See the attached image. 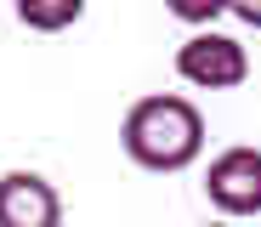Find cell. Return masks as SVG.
Wrapping results in <instances>:
<instances>
[{"label": "cell", "instance_id": "6da1fadb", "mask_svg": "<svg viewBox=\"0 0 261 227\" xmlns=\"http://www.w3.org/2000/svg\"><path fill=\"white\" fill-rule=\"evenodd\" d=\"M119 148L130 165H142L153 176H176V170L199 165V154H204V114L182 91H148L125 108Z\"/></svg>", "mask_w": 261, "mask_h": 227}, {"label": "cell", "instance_id": "7a4b0ae2", "mask_svg": "<svg viewBox=\"0 0 261 227\" xmlns=\"http://www.w3.org/2000/svg\"><path fill=\"white\" fill-rule=\"evenodd\" d=\"M176 74L193 91H239L250 80V45L227 29H193L176 45Z\"/></svg>", "mask_w": 261, "mask_h": 227}, {"label": "cell", "instance_id": "3957f363", "mask_svg": "<svg viewBox=\"0 0 261 227\" xmlns=\"http://www.w3.org/2000/svg\"><path fill=\"white\" fill-rule=\"evenodd\" d=\"M204 199L222 221H250L261 216V148L233 142L204 165Z\"/></svg>", "mask_w": 261, "mask_h": 227}, {"label": "cell", "instance_id": "277c9868", "mask_svg": "<svg viewBox=\"0 0 261 227\" xmlns=\"http://www.w3.org/2000/svg\"><path fill=\"white\" fill-rule=\"evenodd\" d=\"M0 227H63V193L40 170L0 176Z\"/></svg>", "mask_w": 261, "mask_h": 227}, {"label": "cell", "instance_id": "5b68a950", "mask_svg": "<svg viewBox=\"0 0 261 227\" xmlns=\"http://www.w3.org/2000/svg\"><path fill=\"white\" fill-rule=\"evenodd\" d=\"M80 17H85L80 0H63V6H34V0H23V6H17V23H23V29H40V34H51V29H74Z\"/></svg>", "mask_w": 261, "mask_h": 227}, {"label": "cell", "instance_id": "8992f818", "mask_svg": "<svg viewBox=\"0 0 261 227\" xmlns=\"http://www.w3.org/2000/svg\"><path fill=\"white\" fill-rule=\"evenodd\" d=\"M227 23H239V29H261V6H227Z\"/></svg>", "mask_w": 261, "mask_h": 227}, {"label": "cell", "instance_id": "52a82bcc", "mask_svg": "<svg viewBox=\"0 0 261 227\" xmlns=\"http://www.w3.org/2000/svg\"><path fill=\"white\" fill-rule=\"evenodd\" d=\"M204 227H239V221H222V216H216V221H204Z\"/></svg>", "mask_w": 261, "mask_h": 227}]
</instances>
